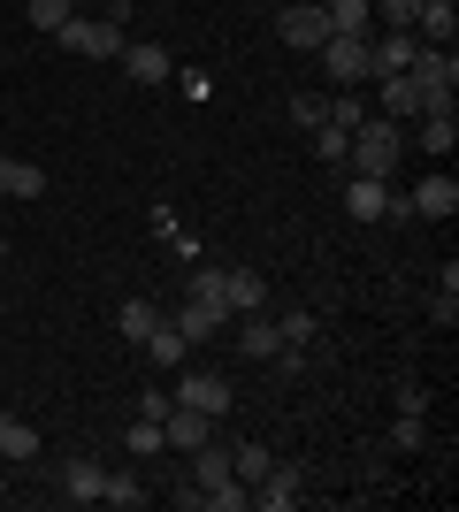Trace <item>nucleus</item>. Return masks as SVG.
<instances>
[{"mask_svg": "<svg viewBox=\"0 0 459 512\" xmlns=\"http://www.w3.org/2000/svg\"><path fill=\"white\" fill-rule=\"evenodd\" d=\"M398 161H406V130H398L391 115H368V123L352 130V146H345V176H383V184H391Z\"/></svg>", "mask_w": 459, "mask_h": 512, "instance_id": "obj_1", "label": "nucleus"}, {"mask_svg": "<svg viewBox=\"0 0 459 512\" xmlns=\"http://www.w3.org/2000/svg\"><path fill=\"white\" fill-rule=\"evenodd\" d=\"M176 406H192V413H207V421H222V413L238 406V390H230V375L222 367H176V390H169Z\"/></svg>", "mask_w": 459, "mask_h": 512, "instance_id": "obj_2", "label": "nucleus"}, {"mask_svg": "<svg viewBox=\"0 0 459 512\" xmlns=\"http://www.w3.org/2000/svg\"><path fill=\"white\" fill-rule=\"evenodd\" d=\"M54 39H62V54H77V62H108V54H123V8L100 16V23H92V16H69Z\"/></svg>", "mask_w": 459, "mask_h": 512, "instance_id": "obj_3", "label": "nucleus"}, {"mask_svg": "<svg viewBox=\"0 0 459 512\" xmlns=\"http://www.w3.org/2000/svg\"><path fill=\"white\" fill-rule=\"evenodd\" d=\"M314 54H322V77H329L337 92H345V85H368V77H375L368 39H352V31H329V39L314 46Z\"/></svg>", "mask_w": 459, "mask_h": 512, "instance_id": "obj_4", "label": "nucleus"}, {"mask_svg": "<svg viewBox=\"0 0 459 512\" xmlns=\"http://www.w3.org/2000/svg\"><path fill=\"white\" fill-rule=\"evenodd\" d=\"M329 31H337V23H329V8H322V0H291L284 16H276V39H284L291 54H314V46H322Z\"/></svg>", "mask_w": 459, "mask_h": 512, "instance_id": "obj_5", "label": "nucleus"}, {"mask_svg": "<svg viewBox=\"0 0 459 512\" xmlns=\"http://www.w3.org/2000/svg\"><path fill=\"white\" fill-rule=\"evenodd\" d=\"M115 62H123L131 85H169V77H176V54H169V46H153V39H123Z\"/></svg>", "mask_w": 459, "mask_h": 512, "instance_id": "obj_6", "label": "nucleus"}, {"mask_svg": "<svg viewBox=\"0 0 459 512\" xmlns=\"http://www.w3.org/2000/svg\"><path fill=\"white\" fill-rule=\"evenodd\" d=\"M253 505H261V512H291V505H306V474H299V467H268L261 482H253Z\"/></svg>", "mask_w": 459, "mask_h": 512, "instance_id": "obj_7", "label": "nucleus"}, {"mask_svg": "<svg viewBox=\"0 0 459 512\" xmlns=\"http://www.w3.org/2000/svg\"><path fill=\"white\" fill-rule=\"evenodd\" d=\"M414 54H421V39H414V31H375V39H368L375 77H406V69H414Z\"/></svg>", "mask_w": 459, "mask_h": 512, "instance_id": "obj_8", "label": "nucleus"}, {"mask_svg": "<svg viewBox=\"0 0 459 512\" xmlns=\"http://www.w3.org/2000/svg\"><path fill=\"white\" fill-rule=\"evenodd\" d=\"M406 207H414L421 214V222H452V214H459V184H452V176H429V184H414V192H406Z\"/></svg>", "mask_w": 459, "mask_h": 512, "instance_id": "obj_9", "label": "nucleus"}, {"mask_svg": "<svg viewBox=\"0 0 459 512\" xmlns=\"http://www.w3.org/2000/svg\"><path fill=\"white\" fill-rule=\"evenodd\" d=\"M184 459H192V490H199V505H207V490L238 482V474H230V444H215V436H207L199 451H184Z\"/></svg>", "mask_w": 459, "mask_h": 512, "instance_id": "obj_10", "label": "nucleus"}, {"mask_svg": "<svg viewBox=\"0 0 459 512\" xmlns=\"http://www.w3.org/2000/svg\"><path fill=\"white\" fill-rule=\"evenodd\" d=\"M345 214L352 222H383L391 214V184L383 176H345Z\"/></svg>", "mask_w": 459, "mask_h": 512, "instance_id": "obj_11", "label": "nucleus"}, {"mask_svg": "<svg viewBox=\"0 0 459 512\" xmlns=\"http://www.w3.org/2000/svg\"><path fill=\"white\" fill-rule=\"evenodd\" d=\"M238 352H245V360H261V367H276V352H284L276 314H238Z\"/></svg>", "mask_w": 459, "mask_h": 512, "instance_id": "obj_12", "label": "nucleus"}, {"mask_svg": "<svg viewBox=\"0 0 459 512\" xmlns=\"http://www.w3.org/2000/svg\"><path fill=\"white\" fill-rule=\"evenodd\" d=\"M207 436H215L207 413H192V406H169V413H161V444H169V451H199Z\"/></svg>", "mask_w": 459, "mask_h": 512, "instance_id": "obj_13", "label": "nucleus"}, {"mask_svg": "<svg viewBox=\"0 0 459 512\" xmlns=\"http://www.w3.org/2000/svg\"><path fill=\"white\" fill-rule=\"evenodd\" d=\"M222 299H230V314H268V283L253 268H222Z\"/></svg>", "mask_w": 459, "mask_h": 512, "instance_id": "obj_14", "label": "nucleus"}, {"mask_svg": "<svg viewBox=\"0 0 459 512\" xmlns=\"http://www.w3.org/2000/svg\"><path fill=\"white\" fill-rule=\"evenodd\" d=\"M39 192H46V169H39V161L0 153V199H39Z\"/></svg>", "mask_w": 459, "mask_h": 512, "instance_id": "obj_15", "label": "nucleus"}, {"mask_svg": "<svg viewBox=\"0 0 459 512\" xmlns=\"http://www.w3.org/2000/svg\"><path fill=\"white\" fill-rule=\"evenodd\" d=\"M452 146H459V107H429V115H421V153L444 161Z\"/></svg>", "mask_w": 459, "mask_h": 512, "instance_id": "obj_16", "label": "nucleus"}, {"mask_svg": "<svg viewBox=\"0 0 459 512\" xmlns=\"http://www.w3.org/2000/svg\"><path fill=\"white\" fill-rule=\"evenodd\" d=\"M146 360H153V367H184V360H192V337H184V329L161 314V329L146 337Z\"/></svg>", "mask_w": 459, "mask_h": 512, "instance_id": "obj_17", "label": "nucleus"}, {"mask_svg": "<svg viewBox=\"0 0 459 512\" xmlns=\"http://www.w3.org/2000/svg\"><path fill=\"white\" fill-rule=\"evenodd\" d=\"M375 85H383V115H391V123H421V85L414 77H375Z\"/></svg>", "mask_w": 459, "mask_h": 512, "instance_id": "obj_18", "label": "nucleus"}, {"mask_svg": "<svg viewBox=\"0 0 459 512\" xmlns=\"http://www.w3.org/2000/svg\"><path fill=\"white\" fill-rule=\"evenodd\" d=\"M100 474H108V467L69 459V467H62V497H69V505H100Z\"/></svg>", "mask_w": 459, "mask_h": 512, "instance_id": "obj_19", "label": "nucleus"}, {"mask_svg": "<svg viewBox=\"0 0 459 512\" xmlns=\"http://www.w3.org/2000/svg\"><path fill=\"white\" fill-rule=\"evenodd\" d=\"M146 482H138V474L131 467H115V474H100V505H123V512H138V505H146Z\"/></svg>", "mask_w": 459, "mask_h": 512, "instance_id": "obj_20", "label": "nucleus"}, {"mask_svg": "<svg viewBox=\"0 0 459 512\" xmlns=\"http://www.w3.org/2000/svg\"><path fill=\"white\" fill-rule=\"evenodd\" d=\"M0 459H16V467H23V459H39V428L16 421V413H0Z\"/></svg>", "mask_w": 459, "mask_h": 512, "instance_id": "obj_21", "label": "nucleus"}, {"mask_svg": "<svg viewBox=\"0 0 459 512\" xmlns=\"http://www.w3.org/2000/svg\"><path fill=\"white\" fill-rule=\"evenodd\" d=\"M176 329H184V337H192V344H207V337H215V329H222V321H230V314H222V306H192V299H184V306H176Z\"/></svg>", "mask_w": 459, "mask_h": 512, "instance_id": "obj_22", "label": "nucleus"}, {"mask_svg": "<svg viewBox=\"0 0 459 512\" xmlns=\"http://www.w3.org/2000/svg\"><path fill=\"white\" fill-rule=\"evenodd\" d=\"M329 8V23H337V31H352V39H375V8L368 0H322Z\"/></svg>", "mask_w": 459, "mask_h": 512, "instance_id": "obj_23", "label": "nucleus"}, {"mask_svg": "<svg viewBox=\"0 0 459 512\" xmlns=\"http://www.w3.org/2000/svg\"><path fill=\"white\" fill-rule=\"evenodd\" d=\"M115 329H123V337H131V344H146L153 329H161V306H153V299H131V306H123V314H115Z\"/></svg>", "mask_w": 459, "mask_h": 512, "instance_id": "obj_24", "label": "nucleus"}, {"mask_svg": "<svg viewBox=\"0 0 459 512\" xmlns=\"http://www.w3.org/2000/svg\"><path fill=\"white\" fill-rule=\"evenodd\" d=\"M306 138H314V161H322V169H345V146H352V130H337V123H314Z\"/></svg>", "mask_w": 459, "mask_h": 512, "instance_id": "obj_25", "label": "nucleus"}, {"mask_svg": "<svg viewBox=\"0 0 459 512\" xmlns=\"http://www.w3.org/2000/svg\"><path fill=\"white\" fill-rule=\"evenodd\" d=\"M268 467H276V459H268V444H230V474H238L245 490H253V482H261Z\"/></svg>", "mask_w": 459, "mask_h": 512, "instance_id": "obj_26", "label": "nucleus"}, {"mask_svg": "<svg viewBox=\"0 0 459 512\" xmlns=\"http://www.w3.org/2000/svg\"><path fill=\"white\" fill-rule=\"evenodd\" d=\"M276 337H284V352H306V344H314V314H306V306L276 314Z\"/></svg>", "mask_w": 459, "mask_h": 512, "instance_id": "obj_27", "label": "nucleus"}, {"mask_svg": "<svg viewBox=\"0 0 459 512\" xmlns=\"http://www.w3.org/2000/svg\"><path fill=\"white\" fill-rule=\"evenodd\" d=\"M329 123H337V130H360V123H368V100H360V85H345L337 100H329Z\"/></svg>", "mask_w": 459, "mask_h": 512, "instance_id": "obj_28", "label": "nucleus"}, {"mask_svg": "<svg viewBox=\"0 0 459 512\" xmlns=\"http://www.w3.org/2000/svg\"><path fill=\"white\" fill-rule=\"evenodd\" d=\"M123 444H131V459H153V451H169V444H161V421H146V413L123 428Z\"/></svg>", "mask_w": 459, "mask_h": 512, "instance_id": "obj_29", "label": "nucleus"}, {"mask_svg": "<svg viewBox=\"0 0 459 512\" xmlns=\"http://www.w3.org/2000/svg\"><path fill=\"white\" fill-rule=\"evenodd\" d=\"M429 444V421H421V413H398L391 421V451H421Z\"/></svg>", "mask_w": 459, "mask_h": 512, "instance_id": "obj_30", "label": "nucleus"}, {"mask_svg": "<svg viewBox=\"0 0 459 512\" xmlns=\"http://www.w3.org/2000/svg\"><path fill=\"white\" fill-rule=\"evenodd\" d=\"M169 85L184 92V100H192V107H207V100H215V77H207V69H176Z\"/></svg>", "mask_w": 459, "mask_h": 512, "instance_id": "obj_31", "label": "nucleus"}, {"mask_svg": "<svg viewBox=\"0 0 459 512\" xmlns=\"http://www.w3.org/2000/svg\"><path fill=\"white\" fill-rule=\"evenodd\" d=\"M291 123H299V130L329 123V100H314V92H291Z\"/></svg>", "mask_w": 459, "mask_h": 512, "instance_id": "obj_32", "label": "nucleus"}, {"mask_svg": "<svg viewBox=\"0 0 459 512\" xmlns=\"http://www.w3.org/2000/svg\"><path fill=\"white\" fill-rule=\"evenodd\" d=\"M398 413H429V383L421 375H398Z\"/></svg>", "mask_w": 459, "mask_h": 512, "instance_id": "obj_33", "label": "nucleus"}, {"mask_svg": "<svg viewBox=\"0 0 459 512\" xmlns=\"http://www.w3.org/2000/svg\"><path fill=\"white\" fill-rule=\"evenodd\" d=\"M31 23H39V31H62V23H69V0H31Z\"/></svg>", "mask_w": 459, "mask_h": 512, "instance_id": "obj_34", "label": "nucleus"}, {"mask_svg": "<svg viewBox=\"0 0 459 512\" xmlns=\"http://www.w3.org/2000/svg\"><path fill=\"white\" fill-rule=\"evenodd\" d=\"M429 321H437V329H452V321H459V291H437V299H429Z\"/></svg>", "mask_w": 459, "mask_h": 512, "instance_id": "obj_35", "label": "nucleus"}, {"mask_svg": "<svg viewBox=\"0 0 459 512\" xmlns=\"http://www.w3.org/2000/svg\"><path fill=\"white\" fill-rule=\"evenodd\" d=\"M169 406H176L169 390H153V383H146V390H138V413H146V421H161V413H169Z\"/></svg>", "mask_w": 459, "mask_h": 512, "instance_id": "obj_36", "label": "nucleus"}, {"mask_svg": "<svg viewBox=\"0 0 459 512\" xmlns=\"http://www.w3.org/2000/svg\"><path fill=\"white\" fill-rule=\"evenodd\" d=\"M169 253L176 260H199V230H169Z\"/></svg>", "mask_w": 459, "mask_h": 512, "instance_id": "obj_37", "label": "nucleus"}, {"mask_svg": "<svg viewBox=\"0 0 459 512\" xmlns=\"http://www.w3.org/2000/svg\"><path fill=\"white\" fill-rule=\"evenodd\" d=\"M0 260H8V237H0Z\"/></svg>", "mask_w": 459, "mask_h": 512, "instance_id": "obj_38", "label": "nucleus"}, {"mask_svg": "<svg viewBox=\"0 0 459 512\" xmlns=\"http://www.w3.org/2000/svg\"><path fill=\"white\" fill-rule=\"evenodd\" d=\"M0 467H8V459H0Z\"/></svg>", "mask_w": 459, "mask_h": 512, "instance_id": "obj_39", "label": "nucleus"}]
</instances>
